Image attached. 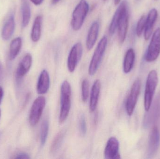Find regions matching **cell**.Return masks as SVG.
I'll use <instances>...</instances> for the list:
<instances>
[{
	"label": "cell",
	"instance_id": "1",
	"mask_svg": "<svg viewBox=\"0 0 160 159\" xmlns=\"http://www.w3.org/2000/svg\"><path fill=\"white\" fill-rule=\"evenodd\" d=\"M71 87L68 81L65 80L61 87V110L59 122L62 123L66 120L71 108Z\"/></svg>",
	"mask_w": 160,
	"mask_h": 159
},
{
	"label": "cell",
	"instance_id": "2",
	"mask_svg": "<svg viewBox=\"0 0 160 159\" xmlns=\"http://www.w3.org/2000/svg\"><path fill=\"white\" fill-rule=\"evenodd\" d=\"M89 5L86 0H80L72 13L71 24L75 31L82 28L89 11Z\"/></svg>",
	"mask_w": 160,
	"mask_h": 159
},
{
	"label": "cell",
	"instance_id": "3",
	"mask_svg": "<svg viewBox=\"0 0 160 159\" xmlns=\"http://www.w3.org/2000/svg\"><path fill=\"white\" fill-rule=\"evenodd\" d=\"M158 77L155 70L150 71L148 76L144 94L145 110L148 112L151 107L153 97L158 86Z\"/></svg>",
	"mask_w": 160,
	"mask_h": 159
},
{
	"label": "cell",
	"instance_id": "4",
	"mask_svg": "<svg viewBox=\"0 0 160 159\" xmlns=\"http://www.w3.org/2000/svg\"><path fill=\"white\" fill-rule=\"evenodd\" d=\"M107 45V38L103 36L101 39L94 51L88 68V74L93 76L96 73L100 64Z\"/></svg>",
	"mask_w": 160,
	"mask_h": 159
},
{
	"label": "cell",
	"instance_id": "5",
	"mask_svg": "<svg viewBox=\"0 0 160 159\" xmlns=\"http://www.w3.org/2000/svg\"><path fill=\"white\" fill-rule=\"evenodd\" d=\"M160 53V28H158L153 34L145 56V60L148 62L156 60Z\"/></svg>",
	"mask_w": 160,
	"mask_h": 159
},
{
	"label": "cell",
	"instance_id": "6",
	"mask_svg": "<svg viewBox=\"0 0 160 159\" xmlns=\"http://www.w3.org/2000/svg\"><path fill=\"white\" fill-rule=\"evenodd\" d=\"M46 104V99L43 96L38 97L33 103L29 115V122L31 126H35L39 122Z\"/></svg>",
	"mask_w": 160,
	"mask_h": 159
},
{
	"label": "cell",
	"instance_id": "7",
	"mask_svg": "<svg viewBox=\"0 0 160 159\" xmlns=\"http://www.w3.org/2000/svg\"><path fill=\"white\" fill-rule=\"evenodd\" d=\"M141 88V80L140 78H138L132 84L126 102V111L129 116L132 115L133 114L140 93Z\"/></svg>",
	"mask_w": 160,
	"mask_h": 159
},
{
	"label": "cell",
	"instance_id": "8",
	"mask_svg": "<svg viewBox=\"0 0 160 159\" xmlns=\"http://www.w3.org/2000/svg\"><path fill=\"white\" fill-rule=\"evenodd\" d=\"M82 52L83 48L81 43H76L72 47L68 59V68L70 72L75 71L82 58Z\"/></svg>",
	"mask_w": 160,
	"mask_h": 159
},
{
	"label": "cell",
	"instance_id": "9",
	"mask_svg": "<svg viewBox=\"0 0 160 159\" xmlns=\"http://www.w3.org/2000/svg\"><path fill=\"white\" fill-rule=\"evenodd\" d=\"M129 25L128 7L124 9L118 24V36L120 44L124 43L127 36Z\"/></svg>",
	"mask_w": 160,
	"mask_h": 159
},
{
	"label": "cell",
	"instance_id": "10",
	"mask_svg": "<svg viewBox=\"0 0 160 159\" xmlns=\"http://www.w3.org/2000/svg\"><path fill=\"white\" fill-rule=\"evenodd\" d=\"M160 135L158 127H154L152 129L148 141V156L151 158L158 152L160 146Z\"/></svg>",
	"mask_w": 160,
	"mask_h": 159
},
{
	"label": "cell",
	"instance_id": "11",
	"mask_svg": "<svg viewBox=\"0 0 160 159\" xmlns=\"http://www.w3.org/2000/svg\"><path fill=\"white\" fill-rule=\"evenodd\" d=\"M119 143L115 137H111L108 140L104 149V156L107 159H120Z\"/></svg>",
	"mask_w": 160,
	"mask_h": 159
},
{
	"label": "cell",
	"instance_id": "12",
	"mask_svg": "<svg viewBox=\"0 0 160 159\" xmlns=\"http://www.w3.org/2000/svg\"><path fill=\"white\" fill-rule=\"evenodd\" d=\"M158 12L156 8H152L150 10L146 21L144 29V38L146 40H148L153 32L154 24L158 19Z\"/></svg>",
	"mask_w": 160,
	"mask_h": 159
},
{
	"label": "cell",
	"instance_id": "13",
	"mask_svg": "<svg viewBox=\"0 0 160 159\" xmlns=\"http://www.w3.org/2000/svg\"><path fill=\"white\" fill-rule=\"evenodd\" d=\"M99 30V24L98 21H94L89 28L87 37L86 45L88 50H91L95 45L98 36Z\"/></svg>",
	"mask_w": 160,
	"mask_h": 159
},
{
	"label": "cell",
	"instance_id": "14",
	"mask_svg": "<svg viewBox=\"0 0 160 159\" xmlns=\"http://www.w3.org/2000/svg\"><path fill=\"white\" fill-rule=\"evenodd\" d=\"M128 6V2L126 0L123 1L118 6L116 11L114 14L109 28V33L111 35H113L117 29L118 21L125 8Z\"/></svg>",
	"mask_w": 160,
	"mask_h": 159
},
{
	"label": "cell",
	"instance_id": "15",
	"mask_svg": "<svg viewBox=\"0 0 160 159\" xmlns=\"http://www.w3.org/2000/svg\"><path fill=\"white\" fill-rule=\"evenodd\" d=\"M101 87L100 81L99 79H97L92 86L90 94L89 110L91 112H94L97 108L100 93Z\"/></svg>",
	"mask_w": 160,
	"mask_h": 159
},
{
	"label": "cell",
	"instance_id": "16",
	"mask_svg": "<svg viewBox=\"0 0 160 159\" xmlns=\"http://www.w3.org/2000/svg\"><path fill=\"white\" fill-rule=\"evenodd\" d=\"M32 58L31 54L25 55L20 62L17 70V76L20 78L24 77L29 72L32 64Z\"/></svg>",
	"mask_w": 160,
	"mask_h": 159
},
{
	"label": "cell",
	"instance_id": "17",
	"mask_svg": "<svg viewBox=\"0 0 160 159\" xmlns=\"http://www.w3.org/2000/svg\"><path fill=\"white\" fill-rule=\"evenodd\" d=\"M50 87V77L46 70L42 71L38 81L37 91L38 94L42 95L47 93Z\"/></svg>",
	"mask_w": 160,
	"mask_h": 159
},
{
	"label": "cell",
	"instance_id": "18",
	"mask_svg": "<svg viewBox=\"0 0 160 159\" xmlns=\"http://www.w3.org/2000/svg\"><path fill=\"white\" fill-rule=\"evenodd\" d=\"M15 28V21L14 16L13 14H11L3 27L2 31V39L4 40H9L14 33Z\"/></svg>",
	"mask_w": 160,
	"mask_h": 159
},
{
	"label": "cell",
	"instance_id": "19",
	"mask_svg": "<svg viewBox=\"0 0 160 159\" xmlns=\"http://www.w3.org/2000/svg\"><path fill=\"white\" fill-rule=\"evenodd\" d=\"M42 17L41 16H37L34 21L31 32V39L33 42H38L40 39L42 32Z\"/></svg>",
	"mask_w": 160,
	"mask_h": 159
},
{
	"label": "cell",
	"instance_id": "20",
	"mask_svg": "<svg viewBox=\"0 0 160 159\" xmlns=\"http://www.w3.org/2000/svg\"><path fill=\"white\" fill-rule=\"evenodd\" d=\"M135 52L133 49H128L124 58L123 70L125 73H128L131 71L135 60Z\"/></svg>",
	"mask_w": 160,
	"mask_h": 159
},
{
	"label": "cell",
	"instance_id": "21",
	"mask_svg": "<svg viewBox=\"0 0 160 159\" xmlns=\"http://www.w3.org/2000/svg\"><path fill=\"white\" fill-rule=\"evenodd\" d=\"M22 26L23 28L27 27L29 24L31 17V10L30 4L27 0H21Z\"/></svg>",
	"mask_w": 160,
	"mask_h": 159
},
{
	"label": "cell",
	"instance_id": "22",
	"mask_svg": "<svg viewBox=\"0 0 160 159\" xmlns=\"http://www.w3.org/2000/svg\"><path fill=\"white\" fill-rule=\"evenodd\" d=\"M22 45V41L20 37H17L11 41L9 48V58L10 60L16 58L18 55Z\"/></svg>",
	"mask_w": 160,
	"mask_h": 159
},
{
	"label": "cell",
	"instance_id": "23",
	"mask_svg": "<svg viewBox=\"0 0 160 159\" xmlns=\"http://www.w3.org/2000/svg\"><path fill=\"white\" fill-rule=\"evenodd\" d=\"M65 133V132L64 130H62L57 133L54 140L52 141L50 151L51 153H55L58 150L63 140Z\"/></svg>",
	"mask_w": 160,
	"mask_h": 159
},
{
	"label": "cell",
	"instance_id": "24",
	"mask_svg": "<svg viewBox=\"0 0 160 159\" xmlns=\"http://www.w3.org/2000/svg\"><path fill=\"white\" fill-rule=\"evenodd\" d=\"M49 127V121L47 119H45L42 123L40 131V143L42 146L45 144L47 141V137L48 134Z\"/></svg>",
	"mask_w": 160,
	"mask_h": 159
},
{
	"label": "cell",
	"instance_id": "25",
	"mask_svg": "<svg viewBox=\"0 0 160 159\" xmlns=\"http://www.w3.org/2000/svg\"><path fill=\"white\" fill-rule=\"evenodd\" d=\"M89 92V83L87 79L83 80L82 83V100L84 102L87 101Z\"/></svg>",
	"mask_w": 160,
	"mask_h": 159
},
{
	"label": "cell",
	"instance_id": "26",
	"mask_svg": "<svg viewBox=\"0 0 160 159\" xmlns=\"http://www.w3.org/2000/svg\"><path fill=\"white\" fill-rule=\"evenodd\" d=\"M146 18L147 17L143 15L141 16L138 21L136 29V34L138 37H140L142 35L143 31L144 30Z\"/></svg>",
	"mask_w": 160,
	"mask_h": 159
},
{
	"label": "cell",
	"instance_id": "27",
	"mask_svg": "<svg viewBox=\"0 0 160 159\" xmlns=\"http://www.w3.org/2000/svg\"><path fill=\"white\" fill-rule=\"evenodd\" d=\"M79 125L80 133L82 135H84L87 132L86 122L85 117L83 114H81L79 119Z\"/></svg>",
	"mask_w": 160,
	"mask_h": 159
},
{
	"label": "cell",
	"instance_id": "28",
	"mask_svg": "<svg viewBox=\"0 0 160 159\" xmlns=\"http://www.w3.org/2000/svg\"><path fill=\"white\" fill-rule=\"evenodd\" d=\"M15 158L27 159H30V157H29V156L28 154H26V153H19V154L17 155V157H15Z\"/></svg>",
	"mask_w": 160,
	"mask_h": 159
},
{
	"label": "cell",
	"instance_id": "29",
	"mask_svg": "<svg viewBox=\"0 0 160 159\" xmlns=\"http://www.w3.org/2000/svg\"><path fill=\"white\" fill-rule=\"evenodd\" d=\"M35 5H40L43 2V0H30Z\"/></svg>",
	"mask_w": 160,
	"mask_h": 159
},
{
	"label": "cell",
	"instance_id": "30",
	"mask_svg": "<svg viewBox=\"0 0 160 159\" xmlns=\"http://www.w3.org/2000/svg\"><path fill=\"white\" fill-rule=\"evenodd\" d=\"M3 96V91L2 88L0 86V104L2 102Z\"/></svg>",
	"mask_w": 160,
	"mask_h": 159
},
{
	"label": "cell",
	"instance_id": "31",
	"mask_svg": "<svg viewBox=\"0 0 160 159\" xmlns=\"http://www.w3.org/2000/svg\"><path fill=\"white\" fill-rule=\"evenodd\" d=\"M60 1H61V0H52V3L55 4H56L57 3L59 2Z\"/></svg>",
	"mask_w": 160,
	"mask_h": 159
},
{
	"label": "cell",
	"instance_id": "32",
	"mask_svg": "<svg viewBox=\"0 0 160 159\" xmlns=\"http://www.w3.org/2000/svg\"><path fill=\"white\" fill-rule=\"evenodd\" d=\"M120 1H121V0H114L115 4L116 5L118 4H119V3L120 2Z\"/></svg>",
	"mask_w": 160,
	"mask_h": 159
},
{
	"label": "cell",
	"instance_id": "33",
	"mask_svg": "<svg viewBox=\"0 0 160 159\" xmlns=\"http://www.w3.org/2000/svg\"><path fill=\"white\" fill-rule=\"evenodd\" d=\"M2 64H1V62H0V78H1V76H2Z\"/></svg>",
	"mask_w": 160,
	"mask_h": 159
},
{
	"label": "cell",
	"instance_id": "34",
	"mask_svg": "<svg viewBox=\"0 0 160 159\" xmlns=\"http://www.w3.org/2000/svg\"><path fill=\"white\" fill-rule=\"evenodd\" d=\"M1 109H0V119H1Z\"/></svg>",
	"mask_w": 160,
	"mask_h": 159
},
{
	"label": "cell",
	"instance_id": "35",
	"mask_svg": "<svg viewBox=\"0 0 160 159\" xmlns=\"http://www.w3.org/2000/svg\"><path fill=\"white\" fill-rule=\"evenodd\" d=\"M135 1H136V2H138V1H140V0H135Z\"/></svg>",
	"mask_w": 160,
	"mask_h": 159
},
{
	"label": "cell",
	"instance_id": "36",
	"mask_svg": "<svg viewBox=\"0 0 160 159\" xmlns=\"http://www.w3.org/2000/svg\"><path fill=\"white\" fill-rule=\"evenodd\" d=\"M103 1H106V0H103Z\"/></svg>",
	"mask_w": 160,
	"mask_h": 159
},
{
	"label": "cell",
	"instance_id": "37",
	"mask_svg": "<svg viewBox=\"0 0 160 159\" xmlns=\"http://www.w3.org/2000/svg\"><path fill=\"white\" fill-rule=\"evenodd\" d=\"M155 1H157V0H155Z\"/></svg>",
	"mask_w": 160,
	"mask_h": 159
}]
</instances>
